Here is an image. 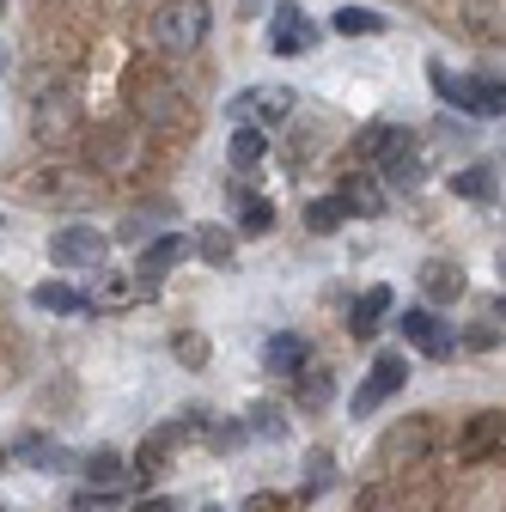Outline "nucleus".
<instances>
[{
  "mask_svg": "<svg viewBox=\"0 0 506 512\" xmlns=\"http://www.w3.org/2000/svg\"><path fill=\"white\" fill-rule=\"evenodd\" d=\"M214 31V13L208 0H159L153 19H147V43L159 55H196Z\"/></svg>",
  "mask_w": 506,
  "mask_h": 512,
  "instance_id": "1",
  "label": "nucleus"
},
{
  "mask_svg": "<svg viewBox=\"0 0 506 512\" xmlns=\"http://www.w3.org/2000/svg\"><path fill=\"white\" fill-rule=\"evenodd\" d=\"M427 74H433V92L446 98V104H458L470 116H506V80H452L439 61H433Z\"/></svg>",
  "mask_w": 506,
  "mask_h": 512,
  "instance_id": "2",
  "label": "nucleus"
},
{
  "mask_svg": "<svg viewBox=\"0 0 506 512\" xmlns=\"http://www.w3.org/2000/svg\"><path fill=\"white\" fill-rule=\"evenodd\" d=\"M74 122H80V98H74V86H43L37 98H31V135L37 141H68L74 135Z\"/></svg>",
  "mask_w": 506,
  "mask_h": 512,
  "instance_id": "3",
  "label": "nucleus"
},
{
  "mask_svg": "<svg viewBox=\"0 0 506 512\" xmlns=\"http://www.w3.org/2000/svg\"><path fill=\"white\" fill-rule=\"evenodd\" d=\"M86 159H92V171H104V177H122L135 159H141V135L129 122H104V128H92V141H86Z\"/></svg>",
  "mask_w": 506,
  "mask_h": 512,
  "instance_id": "4",
  "label": "nucleus"
},
{
  "mask_svg": "<svg viewBox=\"0 0 506 512\" xmlns=\"http://www.w3.org/2000/svg\"><path fill=\"white\" fill-rule=\"evenodd\" d=\"M129 104H135V116L147 128H189V104H183V92L171 80H135Z\"/></svg>",
  "mask_w": 506,
  "mask_h": 512,
  "instance_id": "5",
  "label": "nucleus"
},
{
  "mask_svg": "<svg viewBox=\"0 0 506 512\" xmlns=\"http://www.w3.org/2000/svg\"><path fill=\"white\" fill-rule=\"evenodd\" d=\"M488 458H506V409H482L458 433V464H488Z\"/></svg>",
  "mask_w": 506,
  "mask_h": 512,
  "instance_id": "6",
  "label": "nucleus"
},
{
  "mask_svg": "<svg viewBox=\"0 0 506 512\" xmlns=\"http://www.w3.org/2000/svg\"><path fill=\"white\" fill-rule=\"evenodd\" d=\"M293 110H299V98L287 86H250L232 98V122H250V128H281Z\"/></svg>",
  "mask_w": 506,
  "mask_h": 512,
  "instance_id": "7",
  "label": "nucleus"
},
{
  "mask_svg": "<svg viewBox=\"0 0 506 512\" xmlns=\"http://www.w3.org/2000/svg\"><path fill=\"white\" fill-rule=\"evenodd\" d=\"M31 202H49V208H92L98 202V183H86V171H37L25 183Z\"/></svg>",
  "mask_w": 506,
  "mask_h": 512,
  "instance_id": "8",
  "label": "nucleus"
},
{
  "mask_svg": "<svg viewBox=\"0 0 506 512\" xmlns=\"http://www.w3.org/2000/svg\"><path fill=\"white\" fill-rule=\"evenodd\" d=\"M397 330H403V336H409V348H415V354H427V360H452V348H458L452 324H446L439 311H427V305L403 311V317H397Z\"/></svg>",
  "mask_w": 506,
  "mask_h": 512,
  "instance_id": "9",
  "label": "nucleus"
},
{
  "mask_svg": "<svg viewBox=\"0 0 506 512\" xmlns=\"http://www.w3.org/2000/svg\"><path fill=\"white\" fill-rule=\"evenodd\" d=\"M49 256L61 269H98L104 256H110V238L98 232V226H61L55 238H49Z\"/></svg>",
  "mask_w": 506,
  "mask_h": 512,
  "instance_id": "10",
  "label": "nucleus"
},
{
  "mask_svg": "<svg viewBox=\"0 0 506 512\" xmlns=\"http://www.w3.org/2000/svg\"><path fill=\"white\" fill-rule=\"evenodd\" d=\"M403 384H409V360H403V354H378L372 372L360 378V391H354V415H372L378 403H391Z\"/></svg>",
  "mask_w": 506,
  "mask_h": 512,
  "instance_id": "11",
  "label": "nucleus"
},
{
  "mask_svg": "<svg viewBox=\"0 0 506 512\" xmlns=\"http://www.w3.org/2000/svg\"><path fill=\"white\" fill-rule=\"evenodd\" d=\"M427 445H433V421L427 415H409L385 433V445H378V470H403L415 458H427Z\"/></svg>",
  "mask_w": 506,
  "mask_h": 512,
  "instance_id": "12",
  "label": "nucleus"
},
{
  "mask_svg": "<svg viewBox=\"0 0 506 512\" xmlns=\"http://www.w3.org/2000/svg\"><path fill=\"white\" fill-rule=\"evenodd\" d=\"M415 147V135H409V128H397V122H372L366 128V135L354 141V153H360V165H378V171H385L391 159H403Z\"/></svg>",
  "mask_w": 506,
  "mask_h": 512,
  "instance_id": "13",
  "label": "nucleus"
},
{
  "mask_svg": "<svg viewBox=\"0 0 506 512\" xmlns=\"http://www.w3.org/2000/svg\"><path fill=\"white\" fill-rule=\"evenodd\" d=\"M183 256H189V238H183V232H159V238L141 250V269H135V275H141V281H165Z\"/></svg>",
  "mask_w": 506,
  "mask_h": 512,
  "instance_id": "14",
  "label": "nucleus"
},
{
  "mask_svg": "<svg viewBox=\"0 0 506 512\" xmlns=\"http://www.w3.org/2000/svg\"><path fill=\"white\" fill-rule=\"evenodd\" d=\"M31 305L37 311H55V317H86L92 311V299L74 281H43V287H31Z\"/></svg>",
  "mask_w": 506,
  "mask_h": 512,
  "instance_id": "15",
  "label": "nucleus"
},
{
  "mask_svg": "<svg viewBox=\"0 0 506 512\" xmlns=\"http://www.w3.org/2000/svg\"><path fill=\"white\" fill-rule=\"evenodd\" d=\"M391 317V287H366L360 299H354V311H348V330H354V342H366L378 324Z\"/></svg>",
  "mask_w": 506,
  "mask_h": 512,
  "instance_id": "16",
  "label": "nucleus"
},
{
  "mask_svg": "<svg viewBox=\"0 0 506 512\" xmlns=\"http://www.w3.org/2000/svg\"><path fill=\"white\" fill-rule=\"evenodd\" d=\"M275 55H299L305 43H318V31H311L305 19H299V7H293V0H281V7H275Z\"/></svg>",
  "mask_w": 506,
  "mask_h": 512,
  "instance_id": "17",
  "label": "nucleus"
},
{
  "mask_svg": "<svg viewBox=\"0 0 506 512\" xmlns=\"http://www.w3.org/2000/svg\"><path fill=\"white\" fill-rule=\"evenodd\" d=\"M421 293H427L433 305H452V299L464 293V269H458V263H439V256H433V263L421 269Z\"/></svg>",
  "mask_w": 506,
  "mask_h": 512,
  "instance_id": "18",
  "label": "nucleus"
},
{
  "mask_svg": "<svg viewBox=\"0 0 506 512\" xmlns=\"http://www.w3.org/2000/svg\"><path fill=\"white\" fill-rule=\"evenodd\" d=\"M263 153H269V135H263V128H250V122H238V128H232V141H226V159H232V171L263 165Z\"/></svg>",
  "mask_w": 506,
  "mask_h": 512,
  "instance_id": "19",
  "label": "nucleus"
},
{
  "mask_svg": "<svg viewBox=\"0 0 506 512\" xmlns=\"http://www.w3.org/2000/svg\"><path fill=\"white\" fill-rule=\"evenodd\" d=\"M348 202H342V189H336V196H318V202H305V226L311 232H318V238H330V232H342L348 226Z\"/></svg>",
  "mask_w": 506,
  "mask_h": 512,
  "instance_id": "20",
  "label": "nucleus"
},
{
  "mask_svg": "<svg viewBox=\"0 0 506 512\" xmlns=\"http://www.w3.org/2000/svg\"><path fill=\"white\" fill-rule=\"evenodd\" d=\"M299 366H305V342L293 330H275L263 342V372H299Z\"/></svg>",
  "mask_w": 506,
  "mask_h": 512,
  "instance_id": "21",
  "label": "nucleus"
},
{
  "mask_svg": "<svg viewBox=\"0 0 506 512\" xmlns=\"http://www.w3.org/2000/svg\"><path fill=\"white\" fill-rule=\"evenodd\" d=\"M129 476H135L129 458H116V452H92L86 458V488H116L122 494V488H129Z\"/></svg>",
  "mask_w": 506,
  "mask_h": 512,
  "instance_id": "22",
  "label": "nucleus"
},
{
  "mask_svg": "<svg viewBox=\"0 0 506 512\" xmlns=\"http://www.w3.org/2000/svg\"><path fill=\"white\" fill-rule=\"evenodd\" d=\"M342 202H348L354 214H366V220H372V214H385V202H391V196H385V189H378L372 177H360V171H354V177H342Z\"/></svg>",
  "mask_w": 506,
  "mask_h": 512,
  "instance_id": "23",
  "label": "nucleus"
},
{
  "mask_svg": "<svg viewBox=\"0 0 506 512\" xmlns=\"http://www.w3.org/2000/svg\"><path fill=\"white\" fill-rule=\"evenodd\" d=\"M293 378H299V403H305V409H324V403L336 397V378H330V366H299Z\"/></svg>",
  "mask_w": 506,
  "mask_h": 512,
  "instance_id": "24",
  "label": "nucleus"
},
{
  "mask_svg": "<svg viewBox=\"0 0 506 512\" xmlns=\"http://www.w3.org/2000/svg\"><path fill=\"white\" fill-rule=\"evenodd\" d=\"M129 305H135V281H129V275H98L92 311H129Z\"/></svg>",
  "mask_w": 506,
  "mask_h": 512,
  "instance_id": "25",
  "label": "nucleus"
},
{
  "mask_svg": "<svg viewBox=\"0 0 506 512\" xmlns=\"http://www.w3.org/2000/svg\"><path fill=\"white\" fill-rule=\"evenodd\" d=\"M452 196H464V202H494V171H488V165L452 171Z\"/></svg>",
  "mask_w": 506,
  "mask_h": 512,
  "instance_id": "26",
  "label": "nucleus"
},
{
  "mask_svg": "<svg viewBox=\"0 0 506 512\" xmlns=\"http://www.w3.org/2000/svg\"><path fill=\"white\" fill-rule=\"evenodd\" d=\"M19 464H31V470H68V452H61L55 439H19Z\"/></svg>",
  "mask_w": 506,
  "mask_h": 512,
  "instance_id": "27",
  "label": "nucleus"
},
{
  "mask_svg": "<svg viewBox=\"0 0 506 512\" xmlns=\"http://www.w3.org/2000/svg\"><path fill=\"white\" fill-rule=\"evenodd\" d=\"M330 25H336L342 37H378V31H385V13H372V7H342Z\"/></svg>",
  "mask_w": 506,
  "mask_h": 512,
  "instance_id": "28",
  "label": "nucleus"
},
{
  "mask_svg": "<svg viewBox=\"0 0 506 512\" xmlns=\"http://www.w3.org/2000/svg\"><path fill=\"white\" fill-rule=\"evenodd\" d=\"M165 458H171V433H147V439H141V452H135V476L153 482Z\"/></svg>",
  "mask_w": 506,
  "mask_h": 512,
  "instance_id": "29",
  "label": "nucleus"
},
{
  "mask_svg": "<svg viewBox=\"0 0 506 512\" xmlns=\"http://www.w3.org/2000/svg\"><path fill=\"white\" fill-rule=\"evenodd\" d=\"M275 226V202H263V196H244V208H238V232L244 238H263Z\"/></svg>",
  "mask_w": 506,
  "mask_h": 512,
  "instance_id": "30",
  "label": "nucleus"
},
{
  "mask_svg": "<svg viewBox=\"0 0 506 512\" xmlns=\"http://www.w3.org/2000/svg\"><path fill=\"white\" fill-rule=\"evenodd\" d=\"M196 250L208 256V263H220V269H226V263H232V250H238V238H232L226 226H202V232H196Z\"/></svg>",
  "mask_w": 506,
  "mask_h": 512,
  "instance_id": "31",
  "label": "nucleus"
},
{
  "mask_svg": "<svg viewBox=\"0 0 506 512\" xmlns=\"http://www.w3.org/2000/svg\"><path fill=\"white\" fill-rule=\"evenodd\" d=\"M244 421H250V433H257V439H281V433H287V421H281V409H275V403H257Z\"/></svg>",
  "mask_w": 506,
  "mask_h": 512,
  "instance_id": "32",
  "label": "nucleus"
},
{
  "mask_svg": "<svg viewBox=\"0 0 506 512\" xmlns=\"http://www.w3.org/2000/svg\"><path fill=\"white\" fill-rule=\"evenodd\" d=\"M336 482V464H330V452H311L305 458V494H324Z\"/></svg>",
  "mask_w": 506,
  "mask_h": 512,
  "instance_id": "33",
  "label": "nucleus"
},
{
  "mask_svg": "<svg viewBox=\"0 0 506 512\" xmlns=\"http://www.w3.org/2000/svg\"><path fill=\"white\" fill-rule=\"evenodd\" d=\"M74 512H122V494L116 488H80L74 494Z\"/></svg>",
  "mask_w": 506,
  "mask_h": 512,
  "instance_id": "34",
  "label": "nucleus"
},
{
  "mask_svg": "<svg viewBox=\"0 0 506 512\" xmlns=\"http://www.w3.org/2000/svg\"><path fill=\"white\" fill-rule=\"evenodd\" d=\"M177 354H183L189 366H202V342H196V336H177Z\"/></svg>",
  "mask_w": 506,
  "mask_h": 512,
  "instance_id": "35",
  "label": "nucleus"
},
{
  "mask_svg": "<svg viewBox=\"0 0 506 512\" xmlns=\"http://www.w3.org/2000/svg\"><path fill=\"white\" fill-rule=\"evenodd\" d=\"M244 512H281V500H275V494H257V500H250Z\"/></svg>",
  "mask_w": 506,
  "mask_h": 512,
  "instance_id": "36",
  "label": "nucleus"
},
{
  "mask_svg": "<svg viewBox=\"0 0 506 512\" xmlns=\"http://www.w3.org/2000/svg\"><path fill=\"white\" fill-rule=\"evenodd\" d=\"M135 512H177V506H171V494H165V500H159V494H153V500H141V506H135Z\"/></svg>",
  "mask_w": 506,
  "mask_h": 512,
  "instance_id": "37",
  "label": "nucleus"
},
{
  "mask_svg": "<svg viewBox=\"0 0 506 512\" xmlns=\"http://www.w3.org/2000/svg\"><path fill=\"white\" fill-rule=\"evenodd\" d=\"M500 317H506V299H500Z\"/></svg>",
  "mask_w": 506,
  "mask_h": 512,
  "instance_id": "38",
  "label": "nucleus"
},
{
  "mask_svg": "<svg viewBox=\"0 0 506 512\" xmlns=\"http://www.w3.org/2000/svg\"><path fill=\"white\" fill-rule=\"evenodd\" d=\"M202 512H220V506H202Z\"/></svg>",
  "mask_w": 506,
  "mask_h": 512,
  "instance_id": "39",
  "label": "nucleus"
},
{
  "mask_svg": "<svg viewBox=\"0 0 506 512\" xmlns=\"http://www.w3.org/2000/svg\"><path fill=\"white\" fill-rule=\"evenodd\" d=\"M0 13H7V0H0Z\"/></svg>",
  "mask_w": 506,
  "mask_h": 512,
  "instance_id": "40",
  "label": "nucleus"
}]
</instances>
